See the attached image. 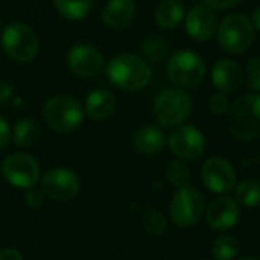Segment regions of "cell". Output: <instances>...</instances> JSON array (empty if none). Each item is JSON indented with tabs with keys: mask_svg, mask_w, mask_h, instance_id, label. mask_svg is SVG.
I'll list each match as a JSON object with an SVG mask.
<instances>
[{
	"mask_svg": "<svg viewBox=\"0 0 260 260\" xmlns=\"http://www.w3.org/2000/svg\"><path fill=\"white\" fill-rule=\"evenodd\" d=\"M2 48L16 61H29L39 52V39L29 26L10 23L2 32Z\"/></svg>",
	"mask_w": 260,
	"mask_h": 260,
	"instance_id": "52a82bcc",
	"label": "cell"
},
{
	"mask_svg": "<svg viewBox=\"0 0 260 260\" xmlns=\"http://www.w3.org/2000/svg\"><path fill=\"white\" fill-rule=\"evenodd\" d=\"M228 130L242 141H251L260 135V95L237 98L228 109Z\"/></svg>",
	"mask_w": 260,
	"mask_h": 260,
	"instance_id": "7a4b0ae2",
	"label": "cell"
},
{
	"mask_svg": "<svg viewBox=\"0 0 260 260\" xmlns=\"http://www.w3.org/2000/svg\"><path fill=\"white\" fill-rule=\"evenodd\" d=\"M14 138V143L20 147H29L32 144H36L39 141L40 137V125L37 121L25 118L20 119L16 127H14V132L11 135Z\"/></svg>",
	"mask_w": 260,
	"mask_h": 260,
	"instance_id": "44dd1931",
	"label": "cell"
},
{
	"mask_svg": "<svg viewBox=\"0 0 260 260\" xmlns=\"http://www.w3.org/2000/svg\"><path fill=\"white\" fill-rule=\"evenodd\" d=\"M11 128H10V124L7 122L5 118L0 116V149H4L5 146L10 144L11 141Z\"/></svg>",
	"mask_w": 260,
	"mask_h": 260,
	"instance_id": "1f68e13d",
	"label": "cell"
},
{
	"mask_svg": "<svg viewBox=\"0 0 260 260\" xmlns=\"http://www.w3.org/2000/svg\"><path fill=\"white\" fill-rule=\"evenodd\" d=\"M202 2L207 8H211L216 11H223V10L236 7L240 0H202Z\"/></svg>",
	"mask_w": 260,
	"mask_h": 260,
	"instance_id": "4dcf8cb0",
	"label": "cell"
},
{
	"mask_svg": "<svg viewBox=\"0 0 260 260\" xmlns=\"http://www.w3.org/2000/svg\"><path fill=\"white\" fill-rule=\"evenodd\" d=\"M2 175L5 179L19 188H28L36 185L40 176L39 162L26 153H11L2 164Z\"/></svg>",
	"mask_w": 260,
	"mask_h": 260,
	"instance_id": "9c48e42d",
	"label": "cell"
},
{
	"mask_svg": "<svg viewBox=\"0 0 260 260\" xmlns=\"http://www.w3.org/2000/svg\"><path fill=\"white\" fill-rule=\"evenodd\" d=\"M211 80L220 92L234 93L243 83V72L234 60H219L213 66Z\"/></svg>",
	"mask_w": 260,
	"mask_h": 260,
	"instance_id": "2e32d148",
	"label": "cell"
},
{
	"mask_svg": "<svg viewBox=\"0 0 260 260\" xmlns=\"http://www.w3.org/2000/svg\"><path fill=\"white\" fill-rule=\"evenodd\" d=\"M135 11L134 0H109L103 8V22L113 29H121L132 22Z\"/></svg>",
	"mask_w": 260,
	"mask_h": 260,
	"instance_id": "e0dca14e",
	"label": "cell"
},
{
	"mask_svg": "<svg viewBox=\"0 0 260 260\" xmlns=\"http://www.w3.org/2000/svg\"><path fill=\"white\" fill-rule=\"evenodd\" d=\"M252 23H254V26H257V29H260V7L255 8L252 13Z\"/></svg>",
	"mask_w": 260,
	"mask_h": 260,
	"instance_id": "836d02e7",
	"label": "cell"
},
{
	"mask_svg": "<svg viewBox=\"0 0 260 260\" xmlns=\"http://www.w3.org/2000/svg\"><path fill=\"white\" fill-rule=\"evenodd\" d=\"M208 109L213 115H223L225 112H228L230 103H228V98L225 96V93L220 92V93L211 95L208 100Z\"/></svg>",
	"mask_w": 260,
	"mask_h": 260,
	"instance_id": "f1b7e54d",
	"label": "cell"
},
{
	"mask_svg": "<svg viewBox=\"0 0 260 260\" xmlns=\"http://www.w3.org/2000/svg\"><path fill=\"white\" fill-rule=\"evenodd\" d=\"M134 146L143 155H156L166 146V135L159 127L146 125L135 134Z\"/></svg>",
	"mask_w": 260,
	"mask_h": 260,
	"instance_id": "d6986e66",
	"label": "cell"
},
{
	"mask_svg": "<svg viewBox=\"0 0 260 260\" xmlns=\"http://www.w3.org/2000/svg\"><path fill=\"white\" fill-rule=\"evenodd\" d=\"M239 219V205L233 198L222 196L214 199L207 208V222L213 230L223 231L233 228Z\"/></svg>",
	"mask_w": 260,
	"mask_h": 260,
	"instance_id": "9a60e30c",
	"label": "cell"
},
{
	"mask_svg": "<svg viewBox=\"0 0 260 260\" xmlns=\"http://www.w3.org/2000/svg\"><path fill=\"white\" fill-rule=\"evenodd\" d=\"M115 96L110 90L96 89L86 96L84 112L93 119H104L115 112Z\"/></svg>",
	"mask_w": 260,
	"mask_h": 260,
	"instance_id": "ac0fdd59",
	"label": "cell"
},
{
	"mask_svg": "<svg viewBox=\"0 0 260 260\" xmlns=\"http://www.w3.org/2000/svg\"><path fill=\"white\" fill-rule=\"evenodd\" d=\"M202 181L213 193H228L236 185V172L230 161L222 156H213L205 161L201 172Z\"/></svg>",
	"mask_w": 260,
	"mask_h": 260,
	"instance_id": "8fae6325",
	"label": "cell"
},
{
	"mask_svg": "<svg viewBox=\"0 0 260 260\" xmlns=\"http://www.w3.org/2000/svg\"><path fill=\"white\" fill-rule=\"evenodd\" d=\"M217 39L226 52L240 54L251 46L254 40V26L246 16L230 14L222 20L217 29Z\"/></svg>",
	"mask_w": 260,
	"mask_h": 260,
	"instance_id": "5b68a950",
	"label": "cell"
},
{
	"mask_svg": "<svg viewBox=\"0 0 260 260\" xmlns=\"http://www.w3.org/2000/svg\"><path fill=\"white\" fill-rule=\"evenodd\" d=\"M25 202L31 208H40L45 204V194H43L42 190L36 188L34 185L32 187H28L26 188V193H25Z\"/></svg>",
	"mask_w": 260,
	"mask_h": 260,
	"instance_id": "f546056e",
	"label": "cell"
},
{
	"mask_svg": "<svg viewBox=\"0 0 260 260\" xmlns=\"http://www.w3.org/2000/svg\"><path fill=\"white\" fill-rule=\"evenodd\" d=\"M143 52L152 61L162 60L169 52V45L161 37H147L143 42Z\"/></svg>",
	"mask_w": 260,
	"mask_h": 260,
	"instance_id": "d4e9b609",
	"label": "cell"
},
{
	"mask_svg": "<svg viewBox=\"0 0 260 260\" xmlns=\"http://www.w3.org/2000/svg\"><path fill=\"white\" fill-rule=\"evenodd\" d=\"M216 16L207 7H193L185 16L187 34L196 42H207L216 32Z\"/></svg>",
	"mask_w": 260,
	"mask_h": 260,
	"instance_id": "5bb4252c",
	"label": "cell"
},
{
	"mask_svg": "<svg viewBox=\"0 0 260 260\" xmlns=\"http://www.w3.org/2000/svg\"><path fill=\"white\" fill-rule=\"evenodd\" d=\"M169 146L173 155L179 159H196L205 150V138L199 128L193 125H179L176 127L170 138Z\"/></svg>",
	"mask_w": 260,
	"mask_h": 260,
	"instance_id": "30bf717a",
	"label": "cell"
},
{
	"mask_svg": "<svg viewBox=\"0 0 260 260\" xmlns=\"http://www.w3.org/2000/svg\"><path fill=\"white\" fill-rule=\"evenodd\" d=\"M167 75L178 87L191 89L204 80L205 63L198 54L191 51H181L170 58L167 64Z\"/></svg>",
	"mask_w": 260,
	"mask_h": 260,
	"instance_id": "8992f818",
	"label": "cell"
},
{
	"mask_svg": "<svg viewBox=\"0 0 260 260\" xmlns=\"http://www.w3.org/2000/svg\"><path fill=\"white\" fill-rule=\"evenodd\" d=\"M0 260H23V255L14 248H7L0 251Z\"/></svg>",
	"mask_w": 260,
	"mask_h": 260,
	"instance_id": "d6a6232c",
	"label": "cell"
},
{
	"mask_svg": "<svg viewBox=\"0 0 260 260\" xmlns=\"http://www.w3.org/2000/svg\"><path fill=\"white\" fill-rule=\"evenodd\" d=\"M109 81L124 90H140L152 80V69L147 60L135 54H122L109 61L106 68Z\"/></svg>",
	"mask_w": 260,
	"mask_h": 260,
	"instance_id": "6da1fadb",
	"label": "cell"
},
{
	"mask_svg": "<svg viewBox=\"0 0 260 260\" xmlns=\"http://www.w3.org/2000/svg\"><path fill=\"white\" fill-rule=\"evenodd\" d=\"M0 28H2V26H0Z\"/></svg>",
	"mask_w": 260,
	"mask_h": 260,
	"instance_id": "8d00e7d4",
	"label": "cell"
},
{
	"mask_svg": "<svg viewBox=\"0 0 260 260\" xmlns=\"http://www.w3.org/2000/svg\"><path fill=\"white\" fill-rule=\"evenodd\" d=\"M252 162H255V164H260V152H258V155L252 159Z\"/></svg>",
	"mask_w": 260,
	"mask_h": 260,
	"instance_id": "d590c367",
	"label": "cell"
},
{
	"mask_svg": "<svg viewBox=\"0 0 260 260\" xmlns=\"http://www.w3.org/2000/svg\"><path fill=\"white\" fill-rule=\"evenodd\" d=\"M83 106L72 96L58 95L46 101L43 107L45 122L55 132L69 134L78 128L84 119Z\"/></svg>",
	"mask_w": 260,
	"mask_h": 260,
	"instance_id": "3957f363",
	"label": "cell"
},
{
	"mask_svg": "<svg viewBox=\"0 0 260 260\" xmlns=\"http://www.w3.org/2000/svg\"><path fill=\"white\" fill-rule=\"evenodd\" d=\"M240 260H260V258H257V257H254V255H245V257H242Z\"/></svg>",
	"mask_w": 260,
	"mask_h": 260,
	"instance_id": "e575fe53",
	"label": "cell"
},
{
	"mask_svg": "<svg viewBox=\"0 0 260 260\" xmlns=\"http://www.w3.org/2000/svg\"><path fill=\"white\" fill-rule=\"evenodd\" d=\"M236 199L245 207L260 204V184L252 179H245L236 187Z\"/></svg>",
	"mask_w": 260,
	"mask_h": 260,
	"instance_id": "603a6c76",
	"label": "cell"
},
{
	"mask_svg": "<svg viewBox=\"0 0 260 260\" xmlns=\"http://www.w3.org/2000/svg\"><path fill=\"white\" fill-rule=\"evenodd\" d=\"M190 112L191 100L182 89H164L155 101V116L164 127H176L182 124Z\"/></svg>",
	"mask_w": 260,
	"mask_h": 260,
	"instance_id": "277c9868",
	"label": "cell"
},
{
	"mask_svg": "<svg viewBox=\"0 0 260 260\" xmlns=\"http://www.w3.org/2000/svg\"><path fill=\"white\" fill-rule=\"evenodd\" d=\"M42 188L43 193L54 201H69L77 196L80 179L69 169H54L43 176Z\"/></svg>",
	"mask_w": 260,
	"mask_h": 260,
	"instance_id": "7c38bea8",
	"label": "cell"
},
{
	"mask_svg": "<svg viewBox=\"0 0 260 260\" xmlns=\"http://www.w3.org/2000/svg\"><path fill=\"white\" fill-rule=\"evenodd\" d=\"M204 196L193 187H179L170 202V217L178 226H191L199 222L204 214Z\"/></svg>",
	"mask_w": 260,
	"mask_h": 260,
	"instance_id": "ba28073f",
	"label": "cell"
},
{
	"mask_svg": "<svg viewBox=\"0 0 260 260\" xmlns=\"http://www.w3.org/2000/svg\"><path fill=\"white\" fill-rule=\"evenodd\" d=\"M69 69L78 77H93L104 66V55L96 46L75 45L68 52Z\"/></svg>",
	"mask_w": 260,
	"mask_h": 260,
	"instance_id": "4fadbf2b",
	"label": "cell"
},
{
	"mask_svg": "<svg viewBox=\"0 0 260 260\" xmlns=\"http://www.w3.org/2000/svg\"><path fill=\"white\" fill-rule=\"evenodd\" d=\"M246 75H248V86L252 90L260 92V58L258 57L249 60Z\"/></svg>",
	"mask_w": 260,
	"mask_h": 260,
	"instance_id": "83f0119b",
	"label": "cell"
},
{
	"mask_svg": "<svg viewBox=\"0 0 260 260\" xmlns=\"http://www.w3.org/2000/svg\"><path fill=\"white\" fill-rule=\"evenodd\" d=\"M239 251V242L233 236H220L214 240L211 252L216 260H233Z\"/></svg>",
	"mask_w": 260,
	"mask_h": 260,
	"instance_id": "cb8c5ba5",
	"label": "cell"
},
{
	"mask_svg": "<svg viewBox=\"0 0 260 260\" xmlns=\"http://www.w3.org/2000/svg\"><path fill=\"white\" fill-rule=\"evenodd\" d=\"M144 228L150 234H162L166 231V228H167V222H166V219H164V216L161 213L152 210L146 216Z\"/></svg>",
	"mask_w": 260,
	"mask_h": 260,
	"instance_id": "4316f807",
	"label": "cell"
},
{
	"mask_svg": "<svg viewBox=\"0 0 260 260\" xmlns=\"http://www.w3.org/2000/svg\"><path fill=\"white\" fill-rule=\"evenodd\" d=\"M58 13L69 20H81L87 16L92 0H54Z\"/></svg>",
	"mask_w": 260,
	"mask_h": 260,
	"instance_id": "7402d4cb",
	"label": "cell"
},
{
	"mask_svg": "<svg viewBox=\"0 0 260 260\" xmlns=\"http://www.w3.org/2000/svg\"><path fill=\"white\" fill-rule=\"evenodd\" d=\"M167 178L172 185L175 187H184L190 181V169L182 161H173L167 167Z\"/></svg>",
	"mask_w": 260,
	"mask_h": 260,
	"instance_id": "484cf974",
	"label": "cell"
},
{
	"mask_svg": "<svg viewBox=\"0 0 260 260\" xmlns=\"http://www.w3.org/2000/svg\"><path fill=\"white\" fill-rule=\"evenodd\" d=\"M184 7L178 0H166L156 10V23L162 29H175L184 19Z\"/></svg>",
	"mask_w": 260,
	"mask_h": 260,
	"instance_id": "ffe728a7",
	"label": "cell"
}]
</instances>
